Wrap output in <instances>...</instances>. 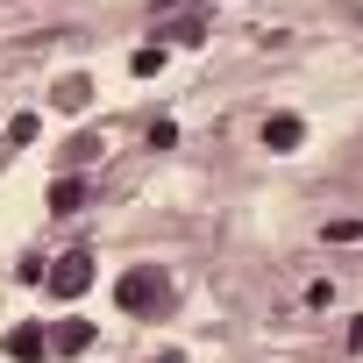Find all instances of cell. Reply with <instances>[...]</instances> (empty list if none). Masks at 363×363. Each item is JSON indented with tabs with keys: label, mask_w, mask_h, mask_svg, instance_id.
Listing matches in <instances>:
<instances>
[{
	"label": "cell",
	"mask_w": 363,
	"mask_h": 363,
	"mask_svg": "<svg viewBox=\"0 0 363 363\" xmlns=\"http://www.w3.org/2000/svg\"><path fill=\"white\" fill-rule=\"evenodd\" d=\"M93 264H100V257H93V250H65V257H57V264H50V271H43V285H50V292H57V299H79V292H86V285H93Z\"/></svg>",
	"instance_id": "cell-2"
},
{
	"label": "cell",
	"mask_w": 363,
	"mask_h": 363,
	"mask_svg": "<svg viewBox=\"0 0 363 363\" xmlns=\"http://www.w3.org/2000/svg\"><path fill=\"white\" fill-rule=\"evenodd\" d=\"M36 135H43L36 114H15V121H8V143H36Z\"/></svg>",
	"instance_id": "cell-9"
},
{
	"label": "cell",
	"mask_w": 363,
	"mask_h": 363,
	"mask_svg": "<svg viewBox=\"0 0 363 363\" xmlns=\"http://www.w3.org/2000/svg\"><path fill=\"white\" fill-rule=\"evenodd\" d=\"M150 363H186V356H178V349H164V356H150Z\"/></svg>",
	"instance_id": "cell-13"
},
{
	"label": "cell",
	"mask_w": 363,
	"mask_h": 363,
	"mask_svg": "<svg viewBox=\"0 0 363 363\" xmlns=\"http://www.w3.org/2000/svg\"><path fill=\"white\" fill-rule=\"evenodd\" d=\"M299 143H306V121L299 114H264V150L271 157H292Z\"/></svg>",
	"instance_id": "cell-4"
},
{
	"label": "cell",
	"mask_w": 363,
	"mask_h": 363,
	"mask_svg": "<svg viewBox=\"0 0 363 363\" xmlns=\"http://www.w3.org/2000/svg\"><path fill=\"white\" fill-rule=\"evenodd\" d=\"M349 356H363V313L349 320Z\"/></svg>",
	"instance_id": "cell-12"
},
{
	"label": "cell",
	"mask_w": 363,
	"mask_h": 363,
	"mask_svg": "<svg viewBox=\"0 0 363 363\" xmlns=\"http://www.w3.org/2000/svg\"><path fill=\"white\" fill-rule=\"evenodd\" d=\"M93 193H86V178H57V186H50V214H79Z\"/></svg>",
	"instance_id": "cell-6"
},
{
	"label": "cell",
	"mask_w": 363,
	"mask_h": 363,
	"mask_svg": "<svg viewBox=\"0 0 363 363\" xmlns=\"http://www.w3.org/2000/svg\"><path fill=\"white\" fill-rule=\"evenodd\" d=\"M8 363H50V328L43 320H22V328H8Z\"/></svg>",
	"instance_id": "cell-3"
},
{
	"label": "cell",
	"mask_w": 363,
	"mask_h": 363,
	"mask_svg": "<svg viewBox=\"0 0 363 363\" xmlns=\"http://www.w3.org/2000/svg\"><path fill=\"white\" fill-rule=\"evenodd\" d=\"M164 299H171V278H164L157 264H135V271L114 278V306H121V313H157Z\"/></svg>",
	"instance_id": "cell-1"
},
{
	"label": "cell",
	"mask_w": 363,
	"mask_h": 363,
	"mask_svg": "<svg viewBox=\"0 0 363 363\" xmlns=\"http://www.w3.org/2000/svg\"><path fill=\"white\" fill-rule=\"evenodd\" d=\"M50 100H57L65 114H79V107L93 100V79H86V72H72V79H57V93H50Z\"/></svg>",
	"instance_id": "cell-7"
},
{
	"label": "cell",
	"mask_w": 363,
	"mask_h": 363,
	"mask_svg": "<svg viewBox=\"0 0 363 363\" xmlns=\"http://www.w3.org/2000/svg\"><path fill=\"white\" fill-rule=\"evenodd\" d=\"M100 150H107V143H100V135H79V143H72V150H65V157H72V164H86V157H100Z\"/></svg>",
	"instance_id": "cell-11"
},
{
	"label": "cell",
	"mask_w": 363,
	"mask_h": 363,
	"mask_svg": "<svg viewBox=\"0 0 363 363\" xmlns=\"http://www.w3.org/2000/svg\"><path fill=\"white\" fill-rule=\"evenodd\" d=\"M93 349V320H57L50 328V356H86Z\"/></svg>",
	"instance_id": "cell-5"
},
{
	"label": "cell",
	"mask_w": 363,
	"mask_h": 363,
	"mask_svg": "<svg viewBox=\"0 0 363 363\" xmlns=\"http://www.w3.org/2000/svg\"><path fill=\"white\" fill-rule=\"evenodd\" d=\"M143 135H150V150H171V143H178V121H150Z\"/></svg>",
	"instance_id": "cell-10"
},
{
	"label": "cell",
	"mask_w": 363,
	"mask_h": 363,
	"mask_svg": "<svg viewBox=\"0 0 363 363\" xmlns=\"http://www.w3.org/2000/svg\"><path fill=\"white\" fill-rule=\"evenodd\" d=\"M128 72H135V79H157V72H164V43H143V50L128 57Z\"/></svg>",
	"instance_id": "cell-8"
}]
</instances>
